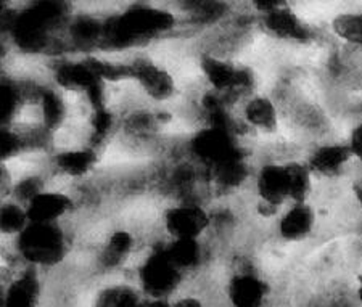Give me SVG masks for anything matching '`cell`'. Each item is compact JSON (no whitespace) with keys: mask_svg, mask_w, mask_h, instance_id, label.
<instances>
[{"mask_svg":"<svg viewBox=\"0 0 362 307\" xmlns=\"http://www.w3.org/2000/svg\"><path fill=\"white\" fill-rule=\"evenodd\" d=\"M356 298H358L359 304L362 306V274L356 280Z\"/></svg>","mask_w":362,"mask_h":307,"instance_id":"14","label":"cell"},{"mask_svg":"<svg viewBox=\"0 0 362 307\" xmlns=\"http://www.w3.org/2000/svg\"><path fill=\"white\" fill-rule=\"evenodd\" d=\"M29 224H65L78 210L69 190L45 188L25 206Z\"/></svg>","mask_w":362,"mask_h":307,"instance_id":"4","label":"cell"},{"mask_svg":"<svg viewBox=\"0 0 362 307\" xmlns=\"http://www.w3.org/2000/svg\"><path fill=\"white\" fill-rule=\"evenodd\" d=\"M353 155L346 143H322L313 150L306 158V166L314 177L319 179H337L346 171Z\"/></svg>","mask_w":362,"mask_h":307,"instance_id":"8","label":"cell"},{"mask_svg":"<svg viewBox=\"0 0 362 307\" xmlns=\"http://www.w3.org/2000/svg\"><path fill=\"white\" fill-rule=\"evenodd\" d=\"M144 294L129 277H112L90 289L89 307H139Z\"/></svg>","mask_w":362,"mask_h":307,"instance_id":"6","label":"cell"},{"mask_svg":"<svg viewBox=\"0 0 362 307\" xmlns=\"http://www.w3.org/2000/svg\"><path fill=\"white\" fill-rule=\"evenodd\" d=\"M211 227V207L203 203L173 201L161 212V231L166 240H204Z\"/></svg>","mask_w":362,"mask_h":307,"instance_id":"3","label":"cell"},{"mask_svg":"<svg viewBox=\"0 0 362 307\" xmlns=\"http://www.w3.org/2000/svg\"><path fill=\"white\" fill-rule=\"evenodd\" d=\"M259 23L267 37L280 40V42L303 44L313 37L311 28L306 25V21L284 2H280L269 13L261 15Z\"/></svg>","mask_w":362,"mask_h":307,"instance_id":"5","label":"cell"},{"mask_svg":"<svg viewBox=\"0 0 362 307\" xmlns=\"http://www.w3.org/2000/svg\"><path fill=\"white\" fill-rule=\"evenodd\" d=\"M354 195H356V200L359 203V206L362 207V182L354 187Z\"/></svg>","mask_w":362,"mask_h":307,"instance_id":"15","label":"cell"},{"mask_svg":"<svg viewBox=\"0 0 362 307\" xmlns=\"http://www.w3.org/2000/svg\"><path fill=\"white\" fill-rule=\"evenodd\" d=\"M344 143L348 145L353 158L359 159L362 163V121H359V123L356 124L351 131H349L348 140Z\"/></svg>","mask_w":362,"mask_h":307,"instance_id":"12","label":"cell"},{"mask_svg":"<svg viewBox=\"0 0 362 307\" xmlns=\"http://www.w3.org/2000/svg\"><path fill=\"white\" fill-rule=\"evenodd\" d=\"M271 299V282L253 260L232 265L223 287V307H269Z\"/></svg>","mask_w":362,"mask_h":307,"instance_id":"2","label":"cell"},{"mask_svg":"<svg viewBox=\"0 0 362 307\" xmlns=\"http://www.w3.org/2000/svg\"><path fill=\"white\" fill-rule=\"evenodd\" d=\"M139 307H171V299H158V298H147L140 301Z\"/></svg>","mask_w":362,"mask_h":307,"instance_id":"13","label":"cell"},{"mask_svg":"<svg viewBox=\"0 0 362 307\" xmlns=\"http://www.w3.org/2000/svg\"><path fill=\"white\" fill-rule=\"evenodd\" d=\"M129 277L136 282L144 296L158 299H173L182 291L187 283V275L169 259L163 243L145 248L139 254Z\"/></svg>","mask_w":362,"mask_h":307,"instance_id":"1","label":"cell"},{"mask_svg":"<svg viewBox=\"0 0 362 307\" xmlns=\"http://www.w3.org/2000/svg\"><path fill=\"white\" fill-rule=\"evenodd\" d=\"M316 227V211L306 203H291L276 219L277 236L285 243H301Z\"/></svg>","mask_w":362,"mask_h":307,"instance_id":"7","label":"cell"},{"mask_svg":"<svg viewBox=\"0 0 362 307\" xmlns=\"http://www.w3.org/2000/svg\"><path fill=\"white\" fill-rule=\"evenodd\" d=\"M332 31L338 39L354 47H362V11L338 13L330 23Z\"/></svg>","mask_w":362,"mask_h":307,"instance_id":"10","label":"cell"},{"mask_svg":"<svg viewBox=\"0 0 362 307\" xmlns=\"http://www.w3.org/2000/svg\"><path fill=\"white\" fill-rule=\"evenodd\" d=\"M171 307H213L203 294L194 289H182L171 299Z\"/></svg>","mask_w":362,"mask_h":307,"instance_id":"11","label":"cell"},{"mask_svg":"<svg viewBox=\"0 0 362 307\" xmlns=\"http://www.w3.org/2000/svg\"><path fill=\"white\" fill-rule=\"evenodd\" d=\"M29 225L26 207L13 200H2L0 210V230L2 239H16Z\"/></svg>","mask_w":362,"mask_h":307,"instance_id":"9","label":"cell"}]
</instances>
